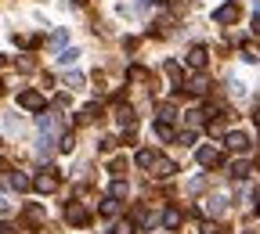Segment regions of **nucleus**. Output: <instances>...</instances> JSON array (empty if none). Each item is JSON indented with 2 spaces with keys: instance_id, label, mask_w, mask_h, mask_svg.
<instances>
[{
  "instance_id": "f257e3e1",
  "label": "nucleus",
  "mask_w": 260,
  "mask_h": 234,
  "mask_svg": "<svg viewBox=\"0 0 260 234\" xmlns=\"http://www.w3.org/2000/svg\"><path fill=\"white\" fill-rule=\"evenodd\" d=\"M58 184H61V180H58V170H44L37 180H32V187H37L40 194H51V191H58Z\"/></svg>"
},
{
  "instance_id": "f03ea898",
  "label": "nucleus",
  "mask_w": 260,
  "mask_h": 234,
  "mask_svg": "<svg viewBox=\"0 0 260 234\" xmlns=\"http://www.w3.org/2000/svg\"><path fill=\"white\" fill-rule=\"evenodd\" d=\"M18 105L29 108V112H40V108H44V94H40V90H22V94H18Z\"/></svg>"
},
{
  "instance_id": "7ed1b4c3",
  "label": "nucleus",
  "mask_w": 260,
  "mask_h": 234,
  "mask_svg": "<svg viewBox=\"0 0 260 234\" xmlns=\"http://www.w3.org/2000/svg\"><path fill=\"white\" fill-rule=\"evenodd\" d=\"M235 18H239V0H228L224 8H217V11H213V22H220V25L235 22Z\"/></svg>"
},
{
  "instance_id": "20e7f679",
  "label": "nucleus",
  "mask_w": 260,
  "mask_h": 234,
  "mask_svg": "<svg viewBox=\"0 0 260 234\" xmlns=\"http://www.w3.org/2000/svg\"><path fill=\"white\" fill-rule=\"evenodd\" d=\"M152 170H155L159 180H170V177L177 173V162H170V159H152Z\"/></svg>"
},
{
  "instance_id": "39448f33",
  "label": "nucleus",
  "mask_w": 260,
  "mask_h": 234,
  "mask_svg": "<svg viewBox=\"0 0 260 234\" xmlns=\"http://www.w3.org/2000/svg\"><path fill=\"white\" fill-rule=\"evenodd\" d=\"M224 144L228 148H232V151H249V137H246V133H228V137H224Z\"/></svg>"
},
{
  "instance_id": "423d86ee",
  "label": "nucleus",
  "mask_w": 260,
  "mask_h": 234,
  "mask_svg": "<svg viewBox=\"0 0 260 234\" xmlns=\"http://www.w3.org/2000/svg\"><path fill=\"white\" fill-rule=\"evenodd\" d=\"M65 220H69V223H76V227H83V223L90 220V213H87L83 206H69V209H65Z\"/></svg>"
},
{
  "instance_id": "0eeeda50",
  "label": "nucleus",
  "mask_w": 260,
  "mask_h": 234,
  "mask_svg": "<svg viewBox=\"0 0 260 234\" xmlns=\"http://www.w3.org/2000/svg\"><path fill=\"white\" fill-rule=\"evenodd\" d=\"M199 162H203V166H217V162H220V151H217L213 144H203V148H199Z\"/></svg>"
},
{
  "instance_id": "6e6552de",
  "label": "nucleus",
  "mask_w": 260,
  "mask_h": 234,
  "mask_svg": "<svg viewBox=\"0 0 260 234\" xmlns=\"http://www.w3.org/2000/svg\"><path fill=\"white\" fill-rule=\"evenodd\" d=\"M188 65L191 69H206V47H191L188 51Z\"/></svg>"
},
{
  "instance_id": "1a4fd4ad",
  "label": "nucleus",
  "mask_w": 260,
  "mask_h": 234,
  "mask_svg": "<svg viewBox=\"0 0 260 234\" xmlns=\"http://www.w3.org/2000/svg\"><path fill=\"white\" fill-rule=\"evenodd\" d=\"M162 227H167V230H177V227H181V213H177V209H167V213H162Z\"/></svg>"
},
{
  "instance_id": "9d476101",
  "label": "nucleus",
  "mask_w": 260,
  "mask_h": 234,
  "mask_svg": "<svg viewBox=\"0 0 260 234\" xmlns=\"http://www.w3.org/2000/svg\"><path fill=\"white\" fill-rule=\"evenodd\" d=\"M11 187H15V191H29V187H32L29 173H11Z\"/></svg>"
},
{
  "instance_id": "9b49d317",
  "label": "nucleus",
  "mask_w": 260,
  "mask_h": 234,
  "mask_svg": "<svg viewBox=\"0 0 260 234\" xmlns=\"http://www.w3.org/2000/svg\"><path fill=\"white\" fill-rule=\"evenodd\" d=\"M155 137H159V141H174V126L159 119V123H155Z\"/></svg>"
},
{
  "instance_id": "f8f14e48",
  "label": "nucleus",
  "mask_w": 260,
  "mask_h": 234,
  "mask_svg": "<svg viewBox=\"0 0 260 234\" xmlns=\"http://www.w3.org/2000/svg\"><path fill=\"white\" fill-rule=\"evenodd\" d=\"M232 177H235V180L249 177V166H246V162H235V166H232Z\"/></svg>"
},
{
  "instance_id": "ddd939ff",
  "label": "nucleus",
  "mask_w": 260,
  "mask_h": 234,
  "mask_svg": "<svg viewBox=\"0 0 260 234\" xmlns=\"http://www.w3.org/2000/svg\"><path fill=\"white\" fill-rule=\"evenodd\" d=\"M112 234H134V220H119Z\"/></svg>"
},
{
  "instance_id": "4468645a",
  "label": "nucleus",
  "mask_w": 260,
  "mask_h": 234,
  "mask_svg": "<svg viewBox=\"0 0 260 234\" xmlns=\"http://www.w3.org/2000/svg\"><path fill=\"white\" fill-rule=\"evenodd\" d=\"M126 191H130V187H126L123 180H116V184H112V198H116V202H119V198H126Z\"/></svg>"
},
{
  "instance_id": "2eb2a0df",
  "label": "nucleus",
  "mask_w": 260,
  "mask_h": 234,
  "mask_svg": "<svg viewBox=\"0 0 260 234\" xmlns=\"http://www.w3.org/2000/svg\"><path fill=\"white\" fill-rule=\"evenodd\" d=\"M90 119H98V105H87V108L80 112V123H90Z\"/></svg>"
},
{
  "instance_id": "dca6fc26",
  "label": "nucleus",
  "mask_w": 260,
  "mask_h": 234,
  "mask_svg": "<svg viewBox=\"0 0 260 234\" xmlns=\"http://www.w3.org/2000/svg\"><path fill=\"white\" fill-rule=\"evenodd\" d=\"M152 159H155V151H152V148L138 151V166H152Z\"/></svg>"
},
{
  "instance_id": "f3484780",
  "label": "nucleus",
  "mask_w": 260,
  "mask_h": 234,
  "mask_svg": "<svg viewBox=\"0 0 260 234\" xmlns=\"http://www.w3.org/2000/svg\"><path fill=\"white\" fill-rule=\"evenodd\" d=\"M76 58H80V54H76L73 47H69V51H61V54H58V61H61V65H73Z\"/></svg>"
},
{
  "instance_id": "a211bd4d",
  "label": "nucleus",
  "mask_w": 260,
  "mask_h": 234,
  "mask_svg": "<svg viewBox=\"0 0 260 234\" xmlns=\"http://www.w3.org/2000/svg\"><path fill=\"white\" fill-rule=\"evenodd\" d=\"M116 115H119V123H123V126H134V112H130V108H119Z\"/></svg>"
},
{
  "instance_id": "6ab92c4d",
  "label": "nucleus",
  "mask_w": 260,
  "mask_h": 234,
  "mask_svg": "<svg viewBox=\"0 0 260 234\" xmlns=\"http://www.w3.org/2000/svg\"><path fill=\"white\" fill-rule=\"evenodd\" d=\"M102 213H105V216H116V213H119V206H116V198H109V202H102Z\"/></svg>"
},
{
  "instance_id": "aec40b11",
  "label": "nucleus",
  "mask_w": 260,
  "mask_h": 234,
  "mask_svg": "<svg viewBox=\"0 0 260 234\" xmlns=\"http://www.w3.org/2000/svg\"><path fill=\"white\" fill-rule=\"evenodd\" d=\"M61 151H73V133H61V141H58Z\"/></svg>"
},
{
  "instance_id": "412c9836",
  "label": "nucleus",
  "mask_w": 260,
  "mask_h": 234,
  "mask_svg": "<svg viewBox=\"0 0 260 234\" xmlns=\"http://www.w3.org/2000/svg\"><path fill=\"white\" fill-rule=\"evenodd\" d=\"M65 40H69V32H65V29H58V32H54V36H51V44H54V47H61Z\"/></svg>"
},
{
  "instance_id": "4be33fe9",
  "label": "nucleus",
  "mask_w": 260,
  "mask_h": 234,
  "mask_svg": "<svg viewBox=\"0 0 260 234\" xmlns=\"http://www.w3.org/2000/svg\"><path fill=\"white\" fill-rule=\"evenodd\" d=\"M65 83H69V87H83V76H80V72H69V76H65Z\"/></svg>"
},
{
  "instance_id": "5701e85b",
  "label": "nucleus",
  "mask_w": 260,
  "mask_h": 234,
  "mask_svg": "<svg viewBox=\"0 0 260 234\" xmlns=\"http://www.w3.org/2000/svg\"><path fill=\"white\" fill-rule=\"evenodd\" d=\"M203 90H206V80H203V76L191 80V94H203Z\"/></svg>"
},
{
  "instance_id": "b1692460",
  "label": "nucleus",
  "mask_w": 260,
  "mask_h": 234,
  "mask_svg": "<svg viewBox=\"0 0 260 234\" xmlns=\"http://www.w3.org/2000/svg\"><path fill=\"white\" fill-rule=\"evenodd\" d=\"M145 76H148V72L141 69V65H134V69H130V80H145Z\"/></svg>"
},
{
  "instance_id": "393cba45",
  "label": "nucleus",
  "mask_w": 260,
  "mask_h": 234,
  "mask_svg": "<svg viewBox=\"0 0 260 234\" xmlns=\"http://www.w3.org/2000/svg\"><path fill=\"white\" fill-rule=\"evenodd\" d=\"M203 234H220V227L217 223H203Z\"/></svg>"
},
{
  "instance_id": "a878e982",
  "label": "nucleus",
  "mask_w": 260,
  "mask_h": 234,
  "mask_svg": "<svg viewBox=\"0 0 260 234\" xmlns=\"http://www.w3.org/2000/svg\"><path fill=\"white\" fill-rule=\"evenodd\" d=\"M0 213H8V198L4 194H0Z\"/></svg>"
},
{
  "instance_id": "bb28decb",
  "label": "nucleus",
  "mask_w": 260,
  "mask_h": 234,
  "mask_svg": "<svg viewBox=\"0 0 260 234\" xmlns=\"http://www.w3.org/2000/svg\"><path fill=\"white\" fill-rule=\"evenodd\" d=\"M0 234H15V230H11V223H4V227H0Z\"/></svg>"
}]
</instances>
